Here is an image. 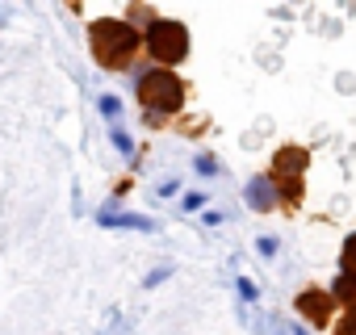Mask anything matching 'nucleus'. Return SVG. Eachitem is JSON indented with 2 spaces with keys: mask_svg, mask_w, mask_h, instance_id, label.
I'll use <instances>...</instances> for the list:
<instances>
[{
  "mask_svg": "<svg viewBox=\"0 0 356 335\" xmlns=\"http://www.w3.org/2000/svg\"><path fill=\"white\" fill-rule=\"evenodd\" d=\"M97 105H101V113H105V117H118V113H122V101H118V97H101Z\"/></svg>",
  "mask_w": 356,
  "mask_h": 335,
  "instance_id": "nucleus-10",
  "label": "nucleus"
},
{
  "mask_svg": "<svg viewBox=\"0 0 356 335\" xmlns=\"http://www.w3.org/2000/svg\"><path fill=\"white\" fill-rule=\"evenodd\" d=\"M138 105L147 113H176L185 105V84L168 67H151L138 76Z\"/></svg>",
  "mask_w": 356,
  "mask_h": 335,
  "instance_id": "nucleus-2",
  "label": "nucleus"
},
{
  "mask_svg": "<svg viewBox=\"0 0 356 335\" xmlns=\"http://www.w3.org/2000/svg\"><path fill=\"white\" fill-rule=\"evenodd\" d=\"M113 147H118L122 155H130V151H134V142H130V134H122V130H113Z\"/></svg>",
  "mask_w": 356,
  "mask_h": 335,
  "instance_id": "nucleus-11",
  "label": "nucleus"
},
{
  "mask_svg": "<svg viewBox=\"0 0 356 335\" xmlns=\"http://www.w3.org/2000/svg\"><path fill=\"white\" fill-rule=\"evenodd\" d=\"M256 247H260V256H277V239H273V235H264Z\"/></svg>",
  "mask_w": 356,
  "mask_h": 335,
  "instance_id": "nucleus-13",
  "label": "nucleus"
},
{
  "mask_svg": "<svg viewBox=\"0 0 356 335\" xmlns=\"http://www.w3.org/2000/svg\"><path fill=\"white\" fill-rule=\"evenodd\" d=\"M197 172H202V177H218V172H214V159H210V155H197Z\"/></svg>",
  "mask_w": 356,
  "mask_h": 335,
  "instance_id": "nucleus-12",
  "label": "nucleus"
},
{
  "mask_svg": "<svg viewBox=\"0 0 356 335\" xmlns=\"http://www.w3.org/2000/svg\"><path fill=\"white\" fill-rule=\"evenodd\" d=\"M331 297H335V302H343V306L356 314V272H339V277H335V285H331Z\"/></svg>",
  "mask_w": 356,
  "mask_h": 335,
  "instance_id": "nucleus-8",
  "label": "nucleus"
},
{
  "mask_svg": "<svg viewBox=\"0 0 356 335\" xmlns=\"http://www.w3.org/2000/svg\"><path fill=\"white\" fill-rule=\"evenodd\" d=\"M335 335H356V314H348V318L335 327Z\"/></svg>",
  "mask_w": 356,
  "mask_h": 335,
  "instance_id": "nucleus-14",
  "label": "nucleus"
},
{
  "mask_svg": "<svg viewBox=\"0 0 356 335\" xmlns=\"http://www.w3.org/2000/svg\"><path fill=\"white\" fill-rule=\"evenodd\" d=\"M248 206H252V210H277V206H281V193H277V185H273L268 172L248 181Z\"/></svg>",
  "mask_w": 356,
  "mask_h": 335,
  "instance_id": "nucleus-6",
  "label": "nucleus"
},
{
  "mask_svg": "<svg viewBox=\"0 0 356 335\" xmlns=\"http://www.w3.org/2000/svg\"><path fill=\"white\" fill-rule=\"evenodd\" d=\"M101 227H122V231H151L155 222H151L147 214H113V210H105V214H101Z\"/></svg>",
  "mask_w": 356,
  "mask_h": 335,
  "instance_id": "nucleus-7",
  "label": "nucleus"
},
{
  "mask_svg": "<svg viewBox=\"0 0 356 335\" xmlns=\"http://www.w3.org/2000/svg\"><path fill=\"white\" fill-rule=\"evenodd\" d=\"M339 268L343 272H356V235L343 239V252H339Z\"/></svg>",
  "mask_w": 356,
  "mask_h": 335,
  "instance_id": "nucleus-9",
  "label": "nucleus"
},
{
  "mask_svg": "<svg viewBox=\"0 0 356 335\" xmlns=\"http://www.w3.org/2000/svg\"><path fill=\"white\" fill-rule=\"evenodd\" d=\"M302 172H306V151L302 147H281L273 155V185H277L281 202L302 197Z\"/></svg>",
  "mask_w": 356,
  "mask_h": 335,
  "instance_id": "nucleus-4",
  "label": "nucleus"
},
{
  "mask_svg": "<svg viewBox=\"0 0 356 335\" xmlns=\"http://www.w3.org/2000/svg\"><path fill=\"white\" fill-rule=\"evenodd\" d=\"M331 302H335V297H331L327 289H302V293L293 297L298 314H306V318H310V322H318V327H323V322H331Z\"/></svg>",
  "mask_w": 356,
  "mask_h": 335,
  "instance_id": "nucleus-5",
  "label": "nucleus"
},
{
  "mask_svg": "<svg viewBox=\"0 0 356 335\" xmlns=\"http://www.w3.org/2000/svg\"><path fill=\"white\" fill-rule=\"evenodd\" d=\"M88 38H92L97 63H101V67H113V72H122V67L138 55V47H143V34H138L130 22H122V17H101V22H92V26H88Z\"/></svg>",
  "mask_w": 356,
  "mask_h": 335,
  "instance_id": "nucleus-1",
  "label": "nucleus"
},
{
  "mask_svg": "<svg viewBox=\"0 0 356 335\" xmlns=\"http://www.w3.org/2000/svg\"><path fill=\"white\" fill-rule=\"evenodd\" d=\"M143 42H147V51L155 55L159 67H176V63L189 55V30H185L181 22H168V17H155V22L147 26Z\"/></svg>",
  "mask_w": 356,
  "mask_h": 335,
  "instance_id": "nucleus-3",
  "label": "nucleus"
},
{
  "mask_svg": "<svg viewBox=\"0 0 356 335\" xmlns=\"http://www.w3.org/2000/svg\"><path fill=\"white\" fill-rule=\"evenodd\" d=\"M289 335H306V331H298V327H293V331H289Z\"/></svg>",
  "mask_w": 356,
  "mask_h": 335,
  "instance_id": "nucleus-17",
  "label": "nucleus"
},
{
  "mask_svg": "<svg viewBox=\"0 0 356 335\" xmlns=\"http://www.w3.org/2000/svg\"><path fill=\"white\" fill-rule=\"evenodd\" d=\"M239 293H243V297H256V285H252V281H243V277H239Z\"/></svg>",
  "mask_w": 356,
  "mask_h": 335,
  "instance_id": "nucleus-16",
  "label": "nucleus"
},
{
  "mask_svg": "<svg viewBox=\"0 0 356 335\" xmlns=\"http://www.w3.org/2000/svg\"><path fill=\"white\" fill-rule=\"evenodd\" d=\"M202 206H206V197H202V193H189V197H185V210H202Z\"/></svg>",
  "mask_w": 356,
  "mask_h": 335,
  "instance_id": "nucleus-15",
  "label": "nucleus"
}]
</instances>
